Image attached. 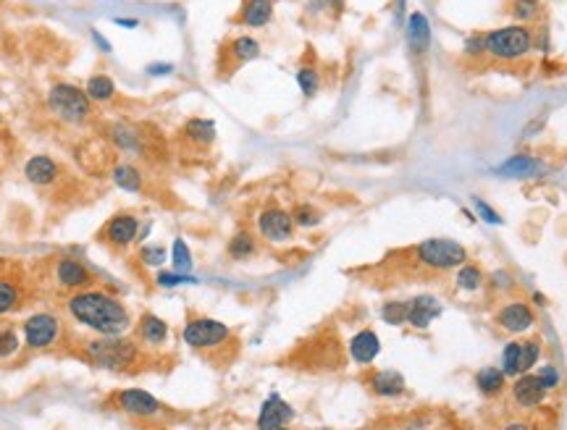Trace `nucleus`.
Returning a JSON list of instances; mask_svg holds the SVG:
<instances>
[{"instance_id": "obj_9", "label": "nucleus", "mask_w": 567, "mask_h": 430, "mask_svg": "<svg viewBox=\"0 0 567 430\" xmlns=\"http://www.w3.org/2000/svg\"><path fill=\"white\" fill-rule=\"evenodd\" d=\"M100 239L105 244H111L113 249H126L140 239V218L131 215V213H116L102 226Z\"/></svg>"}, {"instance_id": "obj_33", "label": "nucleus", "mask_w": 567, "mask_h": 430, "mask_svg": "<svg viewBox=\"0 0 567 430\" xmlns=\"http://www.w3.org/2000/svg\"><path fill=\"white\" fill-rule=\"evenodd\" d=\"M142 265L148 268H163V263L168 260V249L163 244H142L140 252H137Z\"/></svg>"}, {"instance_id": "obj_41", "label": "nucleus", "mask_w": 567, "mask_h": 430, "mask_svg": "<svg viewBox=\"0 0 567 430\" xmlns=\"http://www.w3.org/2000/svg\"><path fill=\"white\" fill-rule=\"evenodd\" d=\"M155 284L163 286V289H171V286H181V284H195V278L189 273H171V270H158L155 275Z\"/></svg>"}, {"instance_id": "obj_21", "label": "nucleus", "mask_w": 567, "mask_h": 430, "mask_svg": "<svg viewBox=\"0 0 567 430\" xmlns=\"http://www.w3.org/2000/svg\"><path fill=\"white\" fill-rule=\"evenodd\" d=\"M111 176H113V184H116L119 189H124V192H131V194L142 192V184H145V179H142V171H140V168H134L131 163L113 165Z\"/></svg>"}, {"instance_id": "obj_14", "label": "nucleus", "mask_w": 567, "mask_h": 430, "mask_svg": "<svg viewBox=\"0 0 567 430\" xmlns=\"http://www.w3.org/2000/svg\"><path fill=\"white\" fill-rule=\"evenodd\" d=\"M378 352H381V341L376 336V330H371V328L354 333L352 341H350V357H352L357 365H371L373 359L378 357Z\"/></svg>"}, {"instance_id": "obj_6", "label": "nucleus", "mask_w": 567, "mask_h": 430, "mask_svg": "<svg viewBox=\"0 0 567 430\" xmlns=\"http://www.w3.org/2000/svg\"><path fill=\"white\" fill-rule=\"evenodd\" d=\"M181 336L192 349H218L232 339V328L213 318H195L184 326Z\"/></svg>"}, {"instance_id": "obj_7", "label": "nucleus", "mask_w": 567, "mask_h": 430, "mask_svg": "<svg viewBox=\"0 0 567 430\" xmlns=\"http://www.w3.org/2000/svg\"><path fill=\"white\" fill-rule=\"evenodd\" d=\"M61 336V321L50 312H35L24 321V344L29 349L53 347Z\"/></svg>"}, {"instance_id": "obj_42", "label": "nucleus", "mask_w": 567, "mask_h": 430, "mask_svg": "<svg viewBox=\"0 0 567 430\" xmlns=\"http://www.w3.org/2000/svg\"><path fill=\"white\" fill-rule=\"evenodd\" d=\"M536 378H539V383L544 386V391H549V388H557L559 381H562V378H559V370L554 365H544L539 373H536Z\"/></svg>"}, {"instance_id": "obj_23", "label": "nucleus", "mask_w": 567, "mask_h": 430, "mask_svg": "<svg viewBox=\"0 0 567 430\" xmlns=\"http://www.w3.org/2000/svg\"><path fill=\"white\" fill-rule=\"evenodd\" d=\"M84 92L87 97L95 102H108L116 97V82H113L108 73H92L87 84H84Z\"/></svg>"}, {"instance_id": "obj_49", "label": "nucleus", "mask_w": 567, "mask_h": 430, "mask_svg": "<svg viewBox=\"0 0 567 430\" xmlns=\"http://www.w3.org/2000/svg\"><path fill=\"white\" fill-rule=\"evenodd\" d=\"M504 430H530V428H528V422H520V420H518V422H510V425H507Z\"/></svg>"}, {"instance_id": "obj_12", "label": "nucleus", "mask_w": 567, "mask_h": 430, "mask_svg": "<svg viewBox=\"0 0 567 430\" xmlns=\"http://www.w3.org/2000/svg\"><path fill=\"white\" fill-rule=\"evenodd\" d=\"M58 174H61V165L50 155H32L24 163V176L35 186H50L58 179Z\"/></svg>"}, {"instance_id": "obj_4", "label": "nucleus", "mask_w": 567, "mask_h": 430, "mask_svg": "<svg viewBox=\"0 0 567 430\" xmlns=\"http://www.w3.org/2000/svg\"><path fill=\"white\" fill-rule=\"evenodd\" d=\"M533 50V35L525 27H502L486 35V53L499 61H515Z\"/></svg>"}, {"instance_id": "obj_46", "label": "nucleus", "mask_w": 567, "mask_h": 430, "mask_svg": "<svg viewBox=\"0 0 567 430\" xmlns=\"http://www.w3.org/2000/svg\"><path fill=\"white\" fill-rule=\"evenodd\" d=\"M92 40H95V42H97V45H100L102 53H111V45H108V40H105V37H102L100 32H97V29H92Z\"/></svg>"}, {"instance_id": "obj_20", "label": "nucleus", "mask_w": 567, "mask_h": 430, "mask_svg": "<svg viewBox=\"0 0 567 430\" xmlns=\"http://www.w3.org/2000/svg\"><path fill=\"white\" fill-rule=\"evenodd\" d=\"M270 16H273V3L270 0H247L242 6V13H239V18H242V24H247V27H265L270 21Z\"/></svg>"}, {"instance_id": "obj_5", "label": "nucleus", "mask_w": 567, "mask_h": 430, "mask_svg": "<svg viewBox=\"0 0 567 430\" xmlns=\"http://www.w3.org/2000/svg\"><path fill=\"white\" fill-rule=\"evenodd\" d=\"M415 257L420 265L431 268V270H449V268H460L462 263H467V249L452 239H428L415 247Z\"/></svg>"}, {"instance_id": "obj_45", "label": "nucleus", "mask_w": 567, "mask_h": 430, "mask_svg": "<svg viewBox=\"0 0 567 430\" xmlns=\"http://www.w3.org/2000/svg\"><path fill=\"white\" fill-rule=\"evenodd\" d=\"M174 71L171 64H150L148 66V76H166V73Z\"/></svg>"}, {"instance_id": "obj_44", "label": "nucleus", "mask_w": 567, "mask_h": 430, "mask_svg": "<svg viewBox=\"0 0 567 430\" xmlns=\"http://www.w3.org/2000/svg\"><path fill=\"white\" fill-rule=\"evenodd\" d=\"M473 205L478 208V213H481V218H484V220H489V223H502V218H499V215H496V213H494L484 200H478V197H475Z\"/></svg>"}, {"instance_id": "obj_28", "label": "nucleus", "mask_w": 567, "mask_h": 430, "mask_svg": "<svg viewBox=\"0 0 567 430\" xmlns=\"http://www.w3.org/2000/svg\"><path fill=\"white\" fill-rule=\"evenodd\" d=\"M486 281L484 270L478 265H470V263H462L460 265V270H457L455 275V284L457 289H465V292H475V289H481Z\"/></svg>"}, {"instance_id": "obj_32", "label": "nucleus", "mask_w": 567, "mask_h": 430, "mask_svg": "<svg viewBox=\"0 0 567 430\" xmlns=\"http://www.w3.org/2000/svg\"><path fill=\"white\" fill-rule=\"evenodd\" d=\"M292 218H294V226H299V229H316L318 223L323 220V215H321V210H316L313 205L302 202V205H297V208L292 210Z\"/></svg>"}, {"instance_id": "obj_16", "label": "nucleus", "mask_w": 567, "mask_h": 430, "mask_svg": "<svg viewBox=\"0 0 567 430\" xmlns=\"http://www.w3.org/2000/svg\"><path fill=\"white\" fill-rule=\"evenodd\" d=\"M113 147L121 150V153H129V155H142L145 153V145H142V134L129 124H113L111 131H108Z\"/></svg>"}, {"instance_id": "obj_19", "label": "nucleus", "mask_w": 567, "mask_h": 430, "mask_svg": "<svg viewBox=\"0 0 567 430\" xmlns=\"http://www.w3.org/2000/svg\"><path fill=\"white\" fill-rule=\"evenodd\" d=\"M371 388L373 394L391 399V396H400L405 391V378L400 373H394V370H381V373L371 376Z\"/></svg>"}, {"instance_id": "obj_13", "label": "nucleus", "mask_w": 567, "mask_h": 430, "mask_svg": "<svg viewBox=\"0 0 567 430\" xmlns=\"http://www.w3.org/2000/svg\"><path fill=\"white\" fill-rule=\"evenodd\" d=\"M533 321H536V318H533V310L523 302L504 304L502 310L496 312V323H499L504 330H510V333H523V330H528L530 326H533Z\"/></svg>"}, {"instance_id": "obj_17", "label": "nucleus", "mask_w": 567, "mask_h": 430, "mask_svg": "<svg viewBox=\"0 0 567 430\" xmlns=\"http://www.w3.org/2000/svg\"><path fill=\"white\" fill-rule=\"evenodd\" d=\"M407 310V323L415 326V328H428L434 318L441 315V304L434 299V297H415Z\"/></svg>"}, {"instance_id": "obj_1", "label": "nucleus", "mask_w": 567, "mask_h": 430, "mask_svg": "<svg viewBox=\"0 0 567 430\" xmlns=\"http://www.w3.org/2000/svg\"><path fill=\"white\" fill-rule=\"evenodd\" d=\"M66 310L76 323L87 326L97 336H121L131 326L129 310L113 294L100 289H82L68 297Z\"/></svg>"}, {"instance_id": "obj_39", "label": "nucleus", "mask_w": 567, "mask_h": 430, "mask_svg": "<svg viewBox=\"0 0 567 430\" xmlns=\"http://www.w3.org/2000/svg\"><path fill=\"white\" fill-rule=\"evenodd\" d=\"M19 347H21V339H19V333H16V330H13V328L0 330V359L13 357V354L19 352Z\"/></svg>"}, {"instance_id": "obj_30", "label": "nucleus", "mask_w": 567, "mask_h": 430, "mask_svg": "<svg viewBox=\"0 0 567 430\" xmlns=\"http://www.w3.org/2000/svg\"><path fill=\"white\" fill-rule=\"evenodd\" d=\"M21 304V286L16 281L0 278V315L16 310Z\"/></svg>"}, {"instance_id": "obj_35", "label": "nucleus", "mask_w": 567, "mask_h": 430, "mask_svg": "<svg viewBox=\"0 0 567 430\" xmlns=\"http://www.w3.org/2000/svg\"><path fill=\"white\" fill-rule=\"evenodd\" d=\"M502 373L504 376H520V344L512 341L502 352Z\"/></svg>"}, {"instance_id": "obj_29", "label": "nucleus", "mask_w": 567, "mask_h": 430, "mask_svg": "<svg viewBox=\"0 0 567 430\" xmlns=\"http://www.w3.org/2000/svg\"><path fill=\"white\" fill-rule=\"evenodd\" d=\"M475 383H478V388H481L486 396H494L504 388V373L496 370V367H484V370L475 373Z\"/></svg>"}, {"instance_id": "obj_34", "label": "nucleus", "mask_w": 567, "mask_h": 430, "mask_svg": "<svg viewBox=\"0 0 567 430\" xmlns=\"http://www.w3.org/2000/svg\"><path fill=\"white\" fill-rule=\"evenodd\" d=\"M171 263H174V268H177V273H189V270H192V252H189L184 239H174V247H171Z\"/></svg>"}, {"instance_id": "obj_3", "label": "nucleus", "mask_w": 567, "mask_h": 430, "mask_svg": "<svg viewBox=\"0 0 567 430\" xmlns=\"http://www.w3.org/2000/svg\"><path fill=\"white\" fill-rule=\"evenodd\" d=\"M47 108L56 113L58 119L68 124H82L92 116V100L87 97V92L76 84H53L47 90Z\"/></svg>"}, {"instance_id": "obj_47", "label": "nucleus", "mask_w": 567, "mask_h": 430, "mask_svg": "<svg viewBox=\"0 0 567 430\" xmlns=\"http://www.w3.org/2000/svg\"><path fill=\"white\" fill-rule=\"evenodd\" d=\"M494 284L496 286H510L512 284V278H510V273H504V270H499V273H494Z\"/></svg>"}, {"instance_id": "obj_11", "label": "nucleus", "mask_w": 567, "mask_h": 430, "mask_svg": "<svg viewBox=\"0 0 567 430\" xmlns=\"http://www.w3.org/2000/svg\"><path fill=\"white\" fill-rule=\"evenodd\" d=\"M116 402H119L124 412L134 414V417H153V414L160 412L158 399L148 394V391H142V388H124Z\"/></svg>"}, {"instance_id": "obj_25", "label": "nucleus", "mask_w": 567, "mask_h": 430, "mask_svg": "<svg viewBox=\"0 0 567 430\" xmlns=\"http://www.w3.org/2000/svg\"><path fill=\"white\" fill-rule=\"evenodd\" d=\"M229 55L234 58V64H247V61L261 55V42L247 35L237 37V40H232V45H229Z\"/></svg>"}, {"instance_id": "obj_50", "label": "nucleus", "mask_w": 567, "mask_h": 430, "mask_svg": "<svg viewBox=\"0 0 567 430\" xmlns=\"http://www.w3.org/2000/svg\"><path fill=\"white\" fill-rule=\"evenodd\" d=\"M258 430H292L287 425H268V428H258Z\"/></svg>"}, {"instance_id": "obj_43", "label": "nucleus", "mask_w": 567, "mask_h": 430, "mask_svg": "<svg viewBox=\"0 0 567 430\" xmlns=\"http://www.w3.org/2000/svg\"><path fill=\"white\" fill-rule=\"evenodd\" d=\"M465 53L467 55H481L486 53V35H473L465 42Z\"/></svg>"}, {"instance_id": "obj_15", "label": "nucleus", "mask_w": 567, "mask_h": 430, "mask_svg": "<svg viewBox=\"0 0 567 430\" xmlns=\"http://www.w3.org/2000/svg\"><path fill=\"white\" fill-rule=\"evenodd\" d=\"M294 420V410L289 407L279 394H270L265 399L261 410V417H258V428H268V425H289Z\"/></svg>"}, {"instance_id": "obj_37", "label": "nucleus", "mask_w": 567, "mask_h": 430, "mask_svg": "<svg viewBox=\"0 0 567 430\" xmlns=\"http://www.w3.org/2000/svg\"><path fill=\"white\" fill-rule=\"evenodd\" d=\"M512 16L518 18V21H533V18L539 16L541 11V3L539 0H512Z\"/></svg>"}, {"instance_id": "obj_2", "label": "nucleus", "mask_w": 567, "mask_h": 430, "mask_svg": "<svg viewBox=\"0 0 567 430\" xmlns=\"http://www.w3.org/2000/svg\"><path fill=\"white\" fill-rule=\"evenodd\" d=\"M84 354L102 370H126L140 359V347L124 336H100L84 344Z\"/></svg>"}, {"instance_id": "obj_27", "label": "nucleus", "mask_w": 567, "mask_h": 430, "mask_svg": "<svg viewBox=\"0 0 567 430\" xmlns=\"http://www.w3.org/2000/svg\"><path fill=\"white\" fill-rule=\"evenodd\" d=\"M255 252H258V241H255V237H252L250 231H239L229 241V257L232 260H247Z\"/></svg>"}, {"instance_id": "obj_48", "label": "nucleus", "mask_w": 567, "mask_h": 430, "mask_svg": "<svg viewBox=\"0 0 567 430\" xmlns=\"http://www.w3.org/2000/svg\"><path fill=\"white\" fill-rule=\"evenodd\" d=\"M116 24H119V27H126V29L140 27V21H137V18H116Z\"/></svg>"}, {"instance_id": "obj_36", "label": "nucleus", "mask_w": 567, "mask_h": 430, "mask_svg": "<svg viewBox=\"0 0 567 430\" xmlns=\"http://www.w3.org/2000/svg\"><path fill=\"white\" fill-rule=\"evenodd\" d=\"M407 310L410 304L407 302H400V299H391L381 307V318L389 326H402V323H407Z\"/></svg>"}, {"instance_id": "obj_26", "label": "nucleus", "mask_w": 567, "mask_h": 430, "mask_svg": "<svg viewBox=\"0 0 567 430\" xmlns=\"http://www.w3.org/2000/svg\"><path fill=\"white\" fill-rule=\"evenodd\" d=\"M184 137L197 145H210L215 139V124L208 119H189L184 124Z\"/></svg>"}, {"instance_id": "obj_24", "label": "nucleus", "mask_w": 567, "mask_h": 430, "mask_svg": "<svg viewBox=\"0 0 567 430\" xmlns=\"http://www.w3.org/2000/svg\"><path fill=\"white\" fill-rule=\"evenodd\" d=\"M407 37L415 53H426L428 42H431V27H428V18L423 16V13H412V16H410Z\"/></svg>"}, {"instance_id": "obj_10", "label": "nucleus", "mask_w": 567, "mask_h": 430, "mask_svg": "<svg viewBox=\"0 0 567 430\" xmlns=\"http://www.w3.org/2000/svg\"><path fill=\"white\" fill-rule=\"evenodd\" d=\"M56 281L64 289L82 292V289H87V286L92 284V273L87 270L84 263H79L74 257H61L56 263Z\"/></svg>"}, {"instance_id": "obj_31", "label": "nucleus", "mask_w": 567, "mask_h": 430, "mask_svg": "<svg viewBox=\"0 0 567 430\" xmlns=\"http://www.w3.org/2000/svg\"><path fill=\"white\" fill-rule=\"evenodd\" d=\"M533 171H539V163L528 155L512 157V160H507V163L499 168V174H504V176H528V174H533Z\"/></svg>"}, {"instance_id": "obj_22", "label": "nucleus", "mask_w": 567, "mask_h": 430, "mask_svg": "<svg viewBox=\"0 0 567 430\" xmlns=\"http://www.w3.org/2000/svg\"><path fill=\"white\" fill-rule=\"evenodd\" d=\"M140 339L148 347H163L168 341V323L160 321L158 315H145L140 323Z\"/></svg>"}, {"instance_id": "obj_8", "label": "nucleus", "mask_w": 567, "mask_h": 430, "mask_svg": "<svg viewBox=\"0 0 567 430\" xmlns=\"http://www.w3.org/2000/svg\"><path fill=\"white\" fill-rule=\"evenodd\" d=\"M258 231L265 241L284 244L294 237V218H292V213L279 208V205H270L258 215Z\"/></svg>"}, {"instance_id": "obj_18", "label": "nucleus", "mask_w": 567, "mask_h": 430, "mask_svg": "<svg viewBox=\"0 0 567 430\" xmlns=\"http://www.w3.org/2000/svg\"><path fill=\"white\" fill-rule=\"evenodd\" d=\"M544 386L539 383V378L536 376H520L518 378V383H515V388H512V396H515V402L520 404V407H539L541 399H544Z\"/></svg>"}, {"instance_id": "obj_40", "label": "nucleus", "mask_w": 567, "mask_h": 430, "mask_svg": "<svg viewBox=\"0 0 567 430\" xmlns=\"http://www.w3.org/2000/svg\"><path fill=\"white\" fill-rule=\"evenodd\" d=\"M539 357H541L539 341H525V344H520V370L523 373H528L530 367L539 362Z\"/></svg>"}, {"instance_id": "obj_38", "label": "nucleus", "mask_w": 567, "mask_h": 430, "mask_svg": "<svg viewBox=\"0 0 567 430\" xmlns=\"http://www.w3.org/2000/svg\"><path fill=\"white\" fill-rule=\"evenodd\" d=\"M297 84H299V90L305 92V97H313V95L318 92V87H321L318 71H316V68H310V66L299 68V71H297Z\"/></svg>"}]
</instances>
